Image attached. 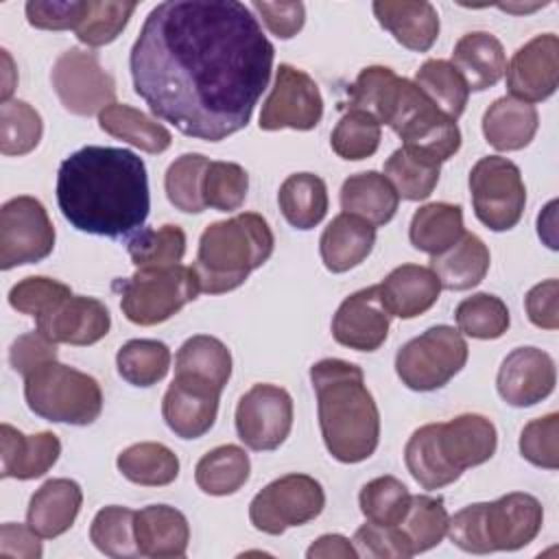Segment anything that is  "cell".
<instances>
[{
  "mask_svg": "<svg viewBox=\"0 0 559 559\" xmlns=\"http://www.w3.org/2000/svg\"><path fill=\"white\" fill-rule=\"evenodd\" d=\"M275 48L251 7L236 0H168L146 15L129 55L135 94L183 135L238 133L269 85Z\"/></svg>",
  "mask_w": 559,
  "mask_h": 559,
  "instance_id": "cell-1",
  "label": "cell"
},
{
  "mask_svg": "<svg viewBox=\"0 0 559 559\" xmlns=\"http://www.w3.org/2000/svg\"><path fill=\"white\" fill-rule=\"evenodd\" d=\"M57 203L79 231L131 238L151 210L146 166L129 148L83 146L59 164Z\"/></svg>",
  "mask_w": 559,
  "mask_h": 559,
  "instance_id": "cell-2",
  "label": "cell"
},
{
  "mask_svg": "<svg viewBox=\"0 0 559 559\" xmlns=\"http://www.w3.org/2000/svg\"><path fill=\"white\" fill-rule=\"evenodd\" d=\"M347 107L367 111L380 124H389L404 142V148L437 164L448 162L461 148L456 120L437 109L415 81L397 76L386 66L360 70L349 85Z\"/></svg>",
  "mask_w": 559,
  "mask_h": 559,
  "instance_id": "cell-3",
  "label": "cell"
},
{
  "mask_svg": "<svg viewBox=\"0 0 559 559\" xmlns=\"http://www.w3.org/2000/svg\"><path fill=\"white\" fill-rule=\"evenodd\" d=\"M310 382L328 452L341 463L369 459L380 441V413L362 369L341 358H323L310 367Z\"/></svg>",
  "mask_w": 559,
  "mask_h": 559,
  "instance_id": "cell-4",
  "label": "cell"
},
{
  "mask_svg": "<svg viewBox=\"0 0 559 559\" xmlns=\"http://www.w3.org/2000/svg\"><path fill=\"white\" fill-rule=\"evenodd\" d=\"M496 448V426L478 413H463L450 421L417 428L406 441L404 463L411 476L432 491L454 483L467 467L489 461Z\"/></svg>",
  "mask_w": 559,
  "mask_h": 559,
  "instance_id": "cell-5",
  "label": "cell"
},
{
  "mask_svg": "<svg viewBox=\"0 0 559 559\" xmlns=\"http://www.w3.org/2000/svg\"><path fill=\"white\" fill-rule=\"evenodd\" d=\"M273 247V231L266 218L255 212H242L207 225L192 264L199 290L221 295L242 286L249 273L271 258Z\"/></svg>",
  "mask_w": 559,
  "mask_h": 559,
  "instance_id": "cell-6",
  "label": "cell"
},
{
  "mask_svg": "<svg viewBox=\"0 0 559 559\" xmlns=\"http://www.w3.org/2000/svg\"><path fill=\"white\" fill-rule=\"evenodd\" d=\"M544 524L542 502L524 491H511L493 502H476L448 518L445 535L465 552L487 555L528 546Z\"/></svg>",
  "mask_w": 559,
  "mask_h": 559,
  "instance_id": "cell-7",
  "label": "cell"
},
{
  "mask_svg": "<svg viewBox=\"0 0 559 559\" xmlns=\"http://www.w3.org/2000/svg\"><path fill=\"white\" fill-rule=\"evenodd\" d=\"M24 397L37 417L55 424L87 426L103 411L100 384L57 358L24 376Z\"/></svg>",
  "mask_w": 559,
  "mask_h": 559,
  "instance_id": "cell-8",
  "label": "cell"
},
{
  "mask_svg": "<svg viewBox=\"0 0 559 559\" xmlns=\"http://www.w3.org/2000/svg\"><path fill=\"white\" fill-rule=\"evenodd\" d=\"M122 314L135 325H157L197 299L199 282L192 266L138 269L127 280H116Z\"/></svg>",
  "mask_w": 559,
  "mask_h": 559,
  "instance_id": "cell-9",
  "label": "cell"
},
{
  "mask_svg": "<svg viewBox=\"0 0 559 559\" xmlns=\"http://www.w3.org/2000/svg\"><path fill=\"white\" fill-rule=\"evenodd\" d=\"M467 354V341L459 330L435 325L397 349L395 373L411 391H435L465 367Z\"/></svg>",
  "mask_w": 559,
  "mask_h": 559,
  "instance_id": "cell-10",
  "label": "cell"
},
{
  "mask_svg": "<svg viewBox=\"0 0 559 559\" xmlns=\"http://www.w3.org/2000/svg\"><path fill=\"white\" fill-rule=\"evenodd\" d=\"M469 194L476 218L491 231L513 229L526 205L520 168L500 155L480 157L472 166Z\"/></svg>",
  "mask_w": 559,
  "mask_h": 559,
  "instance_id": "cell-11",
  "label": "cell"
},
{
  "mask_svg": "<svg viewBox=\"0 0 559 559\" xmlns=\"http://www.w3.org/2000/svg\"><path fill=\"white\" fill-rule=\"evenodd\" d=\"M325 507L319 480L308 474H286L258 491L249 504L251 524L269 535H282L290 526L314 520Z\"/></svg>",
  "mask_w": 559,
  "mask_h": 559,
  "instance_id": "cell-12",
  "label": "cell"
},
{
  "mask_svg": "<svg viewBox=\"0 0 559 559\" xmlns=\"http://www.w3.org/2000/svg\"><path fill=\"white\" fill-rule=\"evenodd\" d=\"M52 90L74 116H94L116 103V81L94 50H63L50 72Z\"/></svg>",
  "mask_w": 559,
  "mask_h": 559,
  "instance_id": "cell-13",
  "label": "cell"
},
{
  "mask_svg": "<svg viewBox=\"0 0 559 559\" xmlns=\"http://www.w3.org/2000/svg\"><path fill=\"white\" fill-rule=\"evenodd\" d=\"M55 249V227L35 197H13L0 207V269L33 264Z\"/></svg>",
  "mask_w": 559,
  "mask_h": 559,
  "instance_id": "cell-14",
  "label": "cell"
},
{
  "mask_svg": "<svg viewBox=\"0 0 559 559\" xmlns=\"http://www.w3.org/2000/svg\"><path fill=\"white\" fill-rule=\"evenodd\" d=\"M321 116L323 98L314 79L290 63H280L273 90L262 105L260 129L310 131L321 122Z\"/></svg>",
  "mask_w": 559,
  "mask_h": 559,
  "instance_id": "cell-15",
  "label": "cell"
},
{
  "mask_svg": "<svg viewBox=\"0 0 559 559\" xmlns=\"http://www.w3.org/2000/svg\"><path fill=\"white\" fill-rule=\"evenodd\" d=\"M293 428V397L275 384H253L236 406L238 439L255 450L280 448Z\"/></svg>",
  "mask_w": 559,
  "mask_h": 559,
  "instance_id": "cell-16",
  "label": "cell"
},
{
  "mask_svg": "<svg viewBox=\"0 0 559 559\" xmlns=\"http://www.w3.org/2000/svg\"><path fill=\"white\" fill-rule=\"evenodd\" d=\"M221 389L188 376L175 373L162 400V415L166 426L181 439L203 437L216 421Z\"/></svg>",
  "mask_w": 559,
  "mask_h": 559,
  "instance_id": "cell-17",
  "label": "cell"
},
{
  "mask_svg": "<svg viewBox=\"0 0 559 559\" xmlns=\"http://www.w3.org/2000/svg\"><path fill=\"white\" fill-rule=\"evenodd\" d=\"M507 87L513 98L539 103L555 94L559 83V39L544 33L520 46L507 66Z\"/></svg>",
  "mask_w": 559,
  "mask_h": 559,
  "instance_id": "cell-18",
  "label": "cell"
},
{
  "mask_svg": "<svg viewBox=\"0 0 559 559\" xmlns=\"http://www.w3.org/2000/svg\"><path fill=\"white\" fill-rule=\"evenodd\" d=\"M391 314L382 304L380 288L369 286L341 301L332 319V336L338 345L356 352H376L389 336Z\"/></svg>",
  "mask_w": 559,
  "mask_h": 559,
  "instance_id": "cell-19",
  "label": "cell"
},
{
  "mask_svg": "<svg viewBox=\"0 0 559 559\" xmlns=\"http://www.w3.org/2000/svg\"><path fill=\"white\" fill-rule=\"evenodd\" d=\"M555 360L537 347H515L509 352L496 376L500 397L515 408L546 400L555 391Z\"/></svg>",
  "mask_w": 559,
  "mask_h": 559,
  "instance_id": "cell-20",
  "label": "cell"
},
{
  "mask_svg": "<svg viewBox=\"0 0 559 559\" xmlns=\"http://www.w3.org/2000/svg\"><path fill=\"white\" fill-rule=\"evenodd\" d=\"M111 328L109 310L103 301L85 295H70L48 314L37 317V330L52 343L94 345Z\"/></svg>",
  "mask_w": 559,
  "mask_h": 559,
  "instance_id": "cell-21",
  "label": "cell"
},
{
  "mask_svg": "<svg viewBox=\"0 0 559 559\" xmlns=\"http://www.w3.org/2000/svg\"><path fill=\"white\" fill-rule=\"evenodd\" d=\"M61 441L41 430L24 435L11 424L0 426V476L31 480L44 476L59 459Z\"/></svg>",
  "mask_w": 559,
  "mask_h": 559,
  "instance_id": "cell-22",
  "label": "cell"
},
{
  "mask_svg": "<svg viewBox=\"0 0 559 559\" xmlns=\"http://www.w3.org/2000/svg\"><path fill=\"white\" fill-rule=\"evenodd\" d=\"M384 308L391 317L415 319L430 310L441 293L439 277L430 266L402 264L378 284Z\"/></svg>",
  "mask_w": 559,
  "mask_h": 559,
  "instance_id": "cell-23",
  "label": "cell"
},
{
  "mask_svg": "<svg viewBox=\"0 0 559 559\" xmlns=\"http://www.w3.org/2000/svg\"><path fill=\"white\" fill-rule=\"evenodd\" d=\"M135 544L140 557H183L190 542L186 515L168 504H148L135 511Z\"/></svg>",
  "mask_w": 559,
  "mask_h": 559,
  "instance_id": "cell-24",
  "label": "cell"
},
{
  "mask_svg": "<svg viewBox=\"0 0 559 559\" xmlns=\"http://www.w3.org/2000/svg\"><path fill=\"white\" fill-rule=\"evenodd\" d=\"M83 491L76 480L50 478L33 496L26 509V524L44 539L63 535L76 520Z\"/></svg>",
  "mask_w": 559,
  "mask_h": 559,
  "instance_id": "cell-25",
  "label": "cell"
},
{
  "mask_svg": "<svg viewBox=\"0 0 559 559\" xmlns=\"http://www.w3.org/2000/svg\"><path fill=\"white\" fill-rule=\"evenodd\" d=\"M373 15L408 50L426 52L439 37V13L426 0H378L373 2Z\"/></svg>",
  "mask_w": 559,
  "mask_h": 559,
  "instance_id": "cell-26",
  "label": "cell"
},
{
  "mask_svg": "<svg viewBox=\"0 0 559 559\" xmlns=\"http://www.w3.org/2000/svg\"><path fill=\"white\" fill-rule=\"evenodd\" d=\"M376 245V227L360 216L341 212L323 229L319 253L328 271L345 273L358 266Z\"/></svg>",
  "mask_w": 559,
  "mask_h": 559,
  "instance_id": "cell-27",
  "label": "cell"
},
{
  "mask_svg": "<svg viewBox=\"0 0 559 559\" xmlns=\"http://www.w3.org/2000/svg\"><path fill=\"white\" fill-rule=\"evenodd\" d=\"M450 63L463 76L469 92L493 87L507 70L504 48L500 39L487 31L465 33L454 44Z\"/></svg>",
  "mask_w": 559,
  "mask_h": 559,
  "instance_id": "cell-28",
  "label": "cell"
},
{
  "mask_svg": "<svg viewBox=\"0 0 559 559\" xmlns=\"http://www.w3.org/2000/svg\"><path fill=\"white\" fill-rule=\"evenodd\" d=\"M537 127V109L513 96L496 98L483 116V135L496 151H520L528 146Z\"/></svg>",
  "mask_w": 559,
  "mask_h": 559,
  "instance_id": "cell-29",
  "label": "cell"
},
{
  "mask_svg": "<svg viewBox=\"0 0 559 559\" xmlns=\"http://www.w3.org/2000/svg\"><path fill=\"white\" fill-rule=\"evenodd\" d=\"M489 249L476 236L465 231L450 249L439 255H430V269L439 277L441 288L469 290L478 286L489 271Z\"/></svg>",
  "mask_w": 559,
  "mask_h": 559,
  "instance_id": "cell-30",
  "label": "cell"
},
{
  "mask_svg": "<svg viewBox=\"0 0 559 559\" xmlns=\"http://www.w3.org/2000/svg\"><path fill=\"white\" fill-rule=\"evenodd\" d=\"M400 197L391 181L378 170L349 175L341 186V207L347 214L360 216L373 227L389 223L397 212Z\"/></svg>",
  "mask_w": 559,
  "mask_h": 559,
  "instance_id": "cell-31",
  "label": "cell"
},
{
  "mask_svg": "<svg viewBox=\"0 0 559 559\" xmlns=\"http://www.w3.org/2000/svg\"><path fill=\"white\" fill-rule=\"evenodd\" d=\"M98 124L111 138L129 142L144 153H164L173 144V135L162 122L124 103H114L103 109Z\"/></svg>",
  "mask_w": 559,
  "mask_h": 559,
  "instance_id": "cell-32",
  "label": "cell"
},
{
  "mask_svg": "<svg viewBox=\"0 0 559 559\" xmlns=\"http://www.w3.org/2000/svg\"><path fill=\"white\" fill-rule=\"evenodd\" d=\"M284 218L295 229H312L328 214V188L319 175L295 173L284 179L277 192Z\"/></svg>",
  "mask_w": 559,
  "mask_h": 559,
  "instance_id": "cell-33",
  "label": "cell"
},
{
  "mask_svg": "<svg viewBox=\"0 0 559 559\" xmlns=\"http://www.w3.org/2000/svg\"><path fill=\"white\" fill-rule=\"evenodd\" d=\"M465 234L463 227V210L452 203H428L421 205L408 227L411 245L428 255H439L450 249L461 236Z\"/></svg>",
  "mask_w": 559,
  "mask_h": 559,
  "instance_id": "cell-34",
  "label": "cell"
},
{
  "mask_svg": "<svg viewBox=\"0 0 559 559\" xmlns=\"http://www.w3.org/2000/svg\"><path fill=\"white\" fill-rule=\"evenodd\" d=\"M249 454L234 443L203 454L194 467V480L203 493L231 496L249 480Z\"/></svg>",
  "mask_w": 559,
  "mask_h": 559,
  "instance_id": "cell-35",
  "label": "cell"
},
{
  "mask_svg": "<svg viewBox=\"0 0 559 559\" xmlns=\"http://www.w3.org/2000/svg\"><path fill=\"white\" fill-rule=\"evenodd\" d=\"M118 472L144 487H164L179 476L177 454L157 441H142L124 448L116 459Z\"/></svg>",
  "mask_w": 559,
  "mask_h": 559,
  "instance_id": "cell-36",
  "label": "cell"
},
{
  "mask_svg": "<svg viewBox=\"0 0 559 559\" xmlns=\"http://www.w3.org/2000/svg\"><path fill=\"white\" fill-rule=\"evenodd\" d=\"M175 373L201 378L223 391L231 376V354L216 336H190L175 356Z\"/></svg>",
  "mask_w": 559,
  "mask_h": 559,
  "instance_id": "cell-37",
  "label": "cell"
},
{
  "mask_svg": "<svg viewBox=\"0 0 559 559\" xmlns=\"http://www.w3.org/2000/svg\"><path fill=\"white\" fill-rule=\"evenodd\" d=\"M382 175L391 181L397 197L406 201H424L439 183L441 164L400 146L384 162Z\"/></svg>",
  "mask_w": 559,
  "mask_h": 559,
  "instance_id": "cell-38",
  "label": "cell"
},
{
  "mask_svg": "<svg viewBox=\"0 0 559 559\" xmlns=\"http://www.w3.org/2000/svg\"><path fill=\"white\" fill-rule=\"evenodd\" d=\"M116 367L122 380L133 386H153L170 369V349L155 338H131L116 354Z\"/></svg>",
  "mask_w": 559,
  "mask_h": 559,
  "instance_id": "cell-39",
  "label": "cell"
},
{
  "mask_svg": "<svg viewBox=\"0 0 559 559\" xmlns=\"http://www.w3.org/2000/svg\"><path fill=\"white\" fill-rule=\"evenodd\" d=\"M127 251L135 269L175 266L186 253V234L179 225L142 227L127 238Z\"/></svg>",
  "mask_w": 559,
  "mask_h": 559,
  "instance_id": "cell-40",
  "label": "cell"
},
{
  "mask_svg": "<svg viewBox=\"0 0 559 559\" xmlns=\"http://www.w3.org/2000/svg\"><path fill=\"white\" fill-rule=\"evenodd\" d=\"M415 85L441 109L456 120L467 105L469 90L456 68L445 59H428L415 74Z\"/></svg>",
  "mask_w": 559,
  "mask_h": 559,
  "instance_id": "cell-41",
  "label": "cell"
},
{
  "mask_svg": "<svg viewBox=\"0 0 559 559\" xmlns=\"http://www.w3.org/2000/svg\"><path fill=\"white\" fill-rule=\"evenodd\" d=\"M448 518L441 496L417 493L411 496V507L397 526L406 535L413 555H419L435 548L445 537Z\"/></svg>",
  "mask_w": 559,
  "mask_h": 559,
  "instance_id": "cell-42",
  "label": "cell"
},
{
  "mask_svg": "<svg viewBox=\"0 0 559 559\" xmlns=\"http://www.w3.org/2000/svg\"><path fill=\"white\" fill-rule=\"evenodd\" d=\"M135 2L120 0H83V13L74 28L76 39L90 48L111 44L127 26Z\"/></svg>",
  "mask_w": 559,
  "mask_h": 559,
  "instance_id": "cell-43",
  "label": "cell"
},
{
  "mask_svg": "<svg viewBox=\"0 0 559 559\" xmlns=\"http://www.w3.org/2000/svg\"><path fill=\"white\" fill-rule=\"evenodd\" d=\"M210 159L201 153H183L179 155L166 170L164 188L168 201L186 212L199 214L205 210L203 201V177L207 170Z\"/></svg>",
  "mask_w": 559,
  "mask_h": 559,
  "instance_id": "cell-44",
  "label": "cell"
},
{
  "mask_svg": "<svg viewBox=\"0 0 559 559\" xmlns=\"http://www.w3.org/2000/svg\"><path fill=\"white\" fill-rule=\"evenodd\" d=\"M454 319L461 334L480 341L500 338L511 321L507 304L489 293H476L463 299L454 310Z\"/></svg>",
  "mask_w": 559,
  "mask_h": 559,
  "instance_id": "cell-45",
  "label": "cell"
},
{
  "mask_svg": "<svg viewBox=\"0 0 559 559\" xmlns=\"http://www.w3.org/2000/svg\"><path fill=\"white\" fill-rule=\"evenodd\" d=\"M44 133L41 116L26 100H4L0 105V153L26 155L37 148Z\"/></svg>",
  "mask_w": 559,
  "mask_h": 559,
  "instance_id": "cell-46",
  "label": "cell"
},
{
  "mask_svg": "<svg viewBox=\"0 0 559 559\" xmlns=\"http://www.w3.org/2000/svg\"><path fill=\"white\" fill-rule=\"evenodd\" d=\"M358 504L367 522L395 526L404 520L411 507V493L395 476H378L362 485Z\"/></svg>",
  "mask_w": 559,
  "mask_h": 559,
  "instance_id": "cell-47",
  "label": "cell"
},
{
  "mask_svg": "<svg viewBox=\"0 0 559 559\" xmlns=\"http://www.w3.org/2000/svg\"><path fill=\"white\" fill-rule=\"evenodd\" d=\"M133 522L135 511L118 504L103 507L92 520L90 539L107 557H138Z\"/></svg>",
  "mask_w": 559,
  "mask_h": 559,
  "instance_id": "cell-48",
  "label": "cell"
},
{
  "mask_svg": "<svg viewBox=\"0 0 559 559\" xmlns=\"http://www.w3.org/2000/svg\"><path fill=\"white\" fill-rule=\"evenodd\" d=\"M382 140L380 122L360 109H347L336 122L330 144L332 151L349 162L371 157Z\"/></svg>",
  "mask_w": 559,
  "mask_h": 559,
  "instance_id": "cell-49",
  "label": "cell"
},
{
  "mask_svg": "<svg viewBox=\"0 0 559 559\" xmlns=\"http://www.w3.org/2000/svg\"><path fill=\"white\" fill-rule=\"evenodd\" d=\"M249 190V175L234 162H210L203 177L205 207L218 212H234L245 203Z\"/></svg>",
  "mask_w": 559,
  "mask_h": 559,
  "instance_id": "cell-50",
  "label": "cell"
},
{
  "mask_svg": "<svg viewBox=\"0 0 559 559\" xmlns=\"http://www.w3.org/2000/svg\"><path fill=\"white\" fill-rule=\"evenodd\" d=\"M70 295H72V290L68 284L52 280V277H44V275H31V277L20 280L9 290V304L13 310L37 319L41 314H48L52 308H57Z\"/></svg>",
  "mask_w": 559,
  "mask_h": 559,
  "instance_id": "cell-51",
  "label": "cell"
},
{
  "mask_svg": "<svg viewBox=\"0 0 559 559\" xmlns=\"http://www.w3.org/2000/svg\"><path fill=\"white\" fill-rule=\"evenodd\" d=\"M520 454L544 469L559 467V415L548 413L528 421L520 432Z\"/></svg>",
  "mask_w": 559,
  "mask_h": 559,
  "instance_id": "cell-52",
  "label": "cell"
},
{
  "mask_svg": "<svg viewBox=\"0 0 559 559\" xmlns=\"http://www.w3.org/2000/svg\"><path fill=\"white\" fill-rule=\"evenodd\" d=\"M352 544H354L358 557H373V559H408V557H413L408 539L397 524L384 526V524L365 522L354 533Z\"/></svg>",
  "mask_w": 559,
  "mask_h": 559,
  "instance_id": "cell-53",
  "label": "cell"
},
{
  "mask_svg": "<svg viewBox=\"0 0 559 559\" xmlns=\"http://www.w3.org/2000/svg\"><path fill=\"white\" fill-rule=\"evenodd\" d=\"M26 20L31 26L41 28V31H68L76 28L81 13H83V2L76 0H31L24 7Z\"/></svg>",
  "mask_w": 559,
  "mask_h": 559,
  "instance_id": "cell-54",
  "label": "cell"
},
{
  "mask_svg": "<svg viewBox=\"0 0 559 559\" xmlns=\"http://www.w3.org/2000/svg\"><path fill=\"white\" fill-rule=\"evenodd\" d=\"M57 358V343H52L50 338H46L39 330L26 332L22 336H17L9 349V360L11 367L24 378L26 373H31L33 369H37L39 365L55 360Z\"/></svg>",
  "mask_w": 559,
  "mask_h": 559,
  "instance_id": "cell-55",
  "label": "cell"
},
{
  "mask_svg": "<svg viewBox=\"0 0 559 559\" xmlns=\"http://www.w3.org/2000/svg\"><path fill=\"white\" fill-rule=\"evenodd\" d=\"M251 9L262 17L266 28L280 39L295 37L306 22L304 2H253Z\"/></svg>",
  "mask_w": 559,
  "mask_h": 559,
  "instance_id": "cell-56",
  "label": "cell"
},
{
  "mask_svg": "<svg viewBox=\"0 0 559 559\" xmlns=\"http://www.w3.org/2000/svg\"><path fill=\"white\" fill-rule=\"evenodd\" d=\"M559 282L557 280H546L535 284L526 297H524V308L533 325L542 330H557L559 328Z\"/></svg>",
  "mask_w": 559,
  "mask_h": 559,
  "instance_id": "cell-57",
  "label": "cell"
},
{
  "mask_svg": "<svg viewBox=\"0 0 559 559\" xmlns=\"http://www.w3.org/2000/svg\"><path fill=\"white\" fill-rule=\"evenodd\" d=\"M0 557L39 559L41 557L39 535L28 524L4 522L0 526Z\"/></svg>",
  "mask_w": 559,
  "mask_h": 559,
  "instance_id": "cell-58",
  "label": "cell"
},
{
  "mask_svg": "<svg viewBox=\"0 0 559 559\" xmlns=\"http://www.w3.org/2000/svg\"><path fill=\"white\" fill-rule=\"evenodd\" d=\"M308 559H330V557H338V559H354L358 557L354 544L338 533H330V535H321L317 542H312V546L306 550Z\"/></svg>",
  "mask_w": 559,
  "mask_h": 559,
  "instance_id": "cell-59",
  "label": "cell"
},
{
  "mask_svg": "<svg viewBox=\"0 0 559 559\" xmlns=\"http://www.w3.org/2000/svg\"><path fill=\"white\" fill-rule=\"evenodd\" d=\"M555 210H557V201H550L544 212L537 216V234L539 238L550 247L557 249V238H555Z\"/></svg>",
  "mask_w": 559,
  "mask_h": 559,
  "instance_id": "cell-60",
  "label": "cell"
},
{
  "mask_svg": "<svg viewBox=\"0 0 559 559\" xmlns=\"http://www.w3.org/2000/svg\"><path fill=\"white\" fill-rule=\"evenodd\" d=\"M2 103L11 100L13 87H15V68H13V59L7 50H2Z\"/></svg>",
  "mask_w": 559,
  "mask_h": 559,
  "instance_id": "cell-61",
  "label": "cell"
}]
</instances>
